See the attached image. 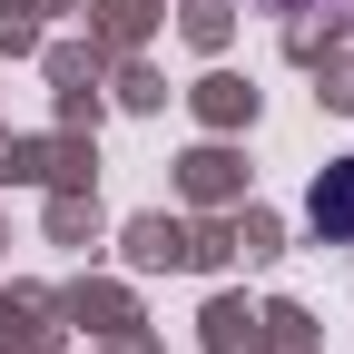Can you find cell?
Masks as SVG:
<instances>
[{
  "mask_svg": "<svg viewBox=\"0 0 354 354\" xmlns=\"http://www.w3.org/2000/svg\"><path fill=\"white\" fill-rule=\"evenodd\" d=\"M315 227H325V236H354V158L315 177Z\"/></svg>",
  "mask_w": 354,
  "mask_h": 354,
  "instance_id": "obj_1",
  "label": "cell"
}]
</instances>
